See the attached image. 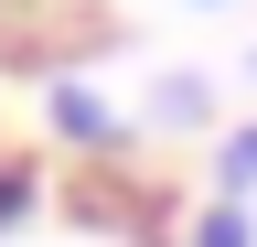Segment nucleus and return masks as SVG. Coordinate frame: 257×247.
<instances>
[{
  "mask_svg": "<svg viewBox=\"0 0 257 247\" xmlns=\"http://www.w3.org/2000/svg\"><path fill=\"white\" fill-rule=\"evenodd\" d=\"M214 172H225V194H246V183H257V129L225 140V161H214Z\"/></svg>",
  "mask_w": 257,
  "mask_h": 247,
  "instance_id": "7ed1b4c3",
  "label": "nucleus"
},
{
  "mask_svg": "<svg viewBox=\"0 0 257 247\" xmlns=\"http://www.w3.org/2000/svg\"><path fill=\"white\" fill-rule=\"evenodd\" d=\"M246 236H257V226H246V215H236V204H214V215H204V226H193V247H246Z\"/></svg>",
  "mask_w": 257,
  "mask_h": 247,
  "instance_id": "20e7f679",
  "label": "nucleus"
},
{
  "mask_svg": "<svg viewBox=\"0 0 257 247\" xmlns=\"http://www.w3.org/2000/svg\"><path fill=\"white\" fill-rule=\"evenodd\" d=\"M43 108H54V129L75 140V150H118V140H128L118 118H107V97H96V86H75V75H54V97H43Z\"/></svg>",
  "mask_w": 257,
  "mask_h": 247,
  "instance_id": "f257e3e1",
  "label": "nucleus"
},
{
  "mask_svg": "<svg viewBox=\"0 0 257 247\" xmlns=\"http://www.w3.org/2000/svg\"><path fill=\"white\" fill-rule=\"evenodd\" d=\"M32 194H43V183H32V161H0V236L32 215Z\"/></svg>",
  "mask_w": 257,
  "mask_h": 247,
  "instance_id": "f03ea898",
  "label": "nucleus"
}]
</instances>
